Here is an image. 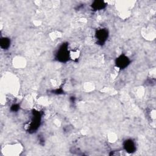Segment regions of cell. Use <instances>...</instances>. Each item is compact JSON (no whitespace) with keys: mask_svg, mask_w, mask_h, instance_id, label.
<instances>
[{"mask_svg":"<svg viewBox=\"0 0 156 156\" xmlns=\"http://www.w3.org/2000/svg\"><path fill=\"white\" fill-rule=\"evenodd\" d=\"M55 59L61 63H66L71 59L68 43H63L60 45L55 54Z\"/></svg>","mask_w":156,"mask_h":156,"instance_id":"6da1fadb","label":"cell"},{"mask_svg":"<svg viewBox=\"0 0 156 156\" xmlns=\"http://www.w3.org/2000/svg\"><path fill=\"white\" fill-rule=\"evenodd\" d=\"M41 114L37 110H34L32 112V116L28 126V130L29 132H35L40 127L41 121Z\"/></svg>","mask_w":156,"mask_h":156,"instance_id":"7a4b0ae2","label":"cell"},{"mask_svg":"<svg viewBox=\"0 0 156 156\" xmlns=\"http://www.w3.org/2000/svg\"><path fill=\"white\" fill-rule=\"evenodd\" d=\"M109 36V32L107 28L102 27L98 29L94 34L96 43L99 45H104L107 41Z\"/></svg>","mask_w":156,"mask_h":156,"instance_id":"3957f363","label":"cell"},{"mask_svg":"<svg viewBox=\"0 0 156 156\" xmlns=\"http://www.w3.org/2000/svg\"><path fill=\"white\" fill-rule=\"evenodd\" d=\"M130 58L126 55L122 54L116 58L115 64L118 69L122 70L126 68L130 65Z\"/></svg>","mask_w":156,"mask_h":156,"instance_id":"277c9868","label":"cell"},{"mask_svg":"<svg viewBox=\"0 0 156 156\" xmlns=\"http://www.w3.org/2000/svg\"><path fill=\"white\" fill-rule=\"evenodd\" d=\"M123 147L128 153H133L136 149L135 143L132 139L126 140L123 143Z\"/></svg>","mask_w":156,"mask_h":156,"instance_id":"5b68a950","label":"cell"},{"mask_svg":"<svg viewBox=\"0 0 156 156\" xmlns=\"http://www.w3.org/2000/svg\"><path fill=\"white\" fill-rule=\"evenodd\" d=\"M107 5V4L105 2L103 1L96 0L91 3V7L93 11H99L104 9Z\"/></svg>","mask_w":156,"mask_h":156,"instance_id":"8992f818","label":"cell"},{"mask_svg":"<svg viewBox=\"0 0 156 156\" xmlns=\"http://www.w3.org/2000/svg\"><path fill=\"white\" fill-rule=\"evenodd\" d=\"M10 44H11V41L9 38L4 37L1 38L0 46L2 49L4 50L8 49L10 46Z\"/></svg>","mask_w":156,"mask_h":156,"instance_id":"52a82bcc","label":"cell"},{"mask_svg":"<svg viewBox=\"0 0 156 156\" xmlns=\"http://www.w3.org/2000/svg\"><path fill=\"white\" fill-rule=\"evenodd\" d=\"M20 105H19V104H13L11 107H10V110H11V111H12V112H18V110H19V109H20Z\"/></svg>","mask_w":156,"mask_h":156,"instance_id":"ba28073f","label":"cell"}]
</instances>
